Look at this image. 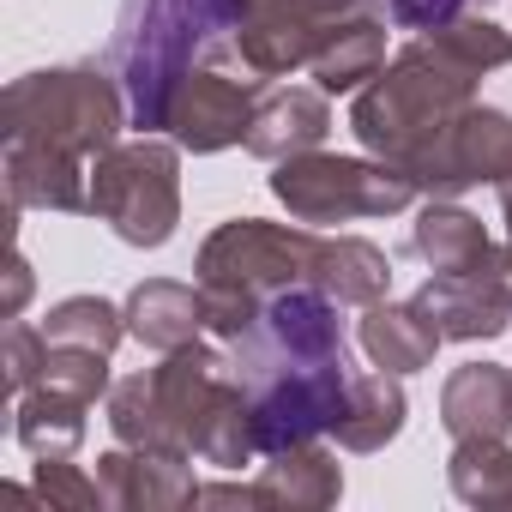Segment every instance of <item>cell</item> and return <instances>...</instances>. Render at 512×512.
Segmentation results:
<instances>
[{
    "label": "cell",
    "mask_w": 512,
    "mask_h": 512,
    "mask_svg": "<svg viewBox=\"0 0 512 512\" xmlns=\"http://www.w3.org/2000/svg\"><path fill=\"white\" fill-rule=\"evenodd\" d=\"M7 205L13 211H85L91 205V163L55 157L43 145H7Z\"/></svg>",
    "instance_id": "17"
},
{
    "label": "cell",
    "mask_w": 512,
    "mask_h": 512,
    "mask_svg": "<svg viewBox=\"0 0 512 512\" xmlns=\"http://www.w3.org/2000/svg\"><path fill=\"white\" fill-rule=\"evenodd\" d=\"M476 67L458 61L440 37H416L392 67H380L350 109V127L362 139L368 157L398 163L428 199H440V175H446V145L452 127L464 121V109L476 103Z\"/></svg>",
    "instance_id": "1"
},
{
    "label": "cell",
    "mask_w": 512,
    "mask_h": 512,
    "mask_svg": "<svg viewBox=\"0 0 512 512\" xmlns=\"http://www.w3.org/2000/svg\"><path fill=\"white\" fill-rule=\"evenodd\" d=\"M85 398L61 392V386H31L13 398V434L31 458H73L85 446Z\"/></svg>",
    "instance_id": "20"
},
{
    "label": "cell",
    "mask_w": 512,
    "mask_h": 512,
    "mask_svg": "<svg viewBox=\"0 0 512 512\" xmlns=\"http://www.w3.org/2000/svg\"><path fill=\"white\" fill-rule=\"evenodd\" d=\"M253 494H260V506H302V512H320V506H338L344 470H338V458H332L320 440H302V446L266 452L260 476H253Z\"/></svg>",
    "instance_id": "16"
},
{
    "label": "cell",
    "mask_w": 512,
    "mask_h": 512,
    "mask_svg": "<svg viewBox=\"0 0 512 512\" xmlns=\"http://www.w3.org/2000/svg\"><path fill=\"white\" fill-rule=\"evenodd\" d=\"M344 302H332L326 290L314 284H296V290H278L260 320H253L241 338H229V368L235 380L253 392L278 374H308V368H332V362H350V338H344V320H338Z\"/></svg>",
    "instance_id": "6"
},
{
    "label": "cell",
    "mask_w": 512,
    "mask_h": 512,
    "mask_svg": "<svg viewBox=\"0 0 512 512\" xmlns=\"http://www.w3.org/2000/svg\"><path fill=\"white\" fill-rule=\"evenodd\" d=\"M121 338H127V308H115L103 296H67L43 314V344H73V350L115 356Z\"/></svg>",
    "instance_id": "26"
},
{
    "label": "cell",
    "mask_w": 512,
    "mask_h": 512,
    "mask_svg": "<svg viewBox=\"0 0 512 512\" xmlns=\"http://www.w3.org/2000/svg\"><path fill=\"white\" fill-rule=\"evenodd\" d=\"M43 356H49L43 326H7V386H13V398L43 380Z\"/></svg>",
    "instance_id": "28"
},
{
    "label": "cell",
    "mask_w": 512,
    "mask_h": 512,
    "mask_svg": "<svg viewBox=\"0 0 512 512\" xmlns=\"http://www.w3.org/2000/svg\"><path fill=\"white\" fill-rule=\"evenodd\" d=\"M320 290L344 308H368L392 290V260L362 241V235H326V260H320Z\"/></svg>",
    "instance_id": "23"
},
{
    "label": "cell",
    "mask_w": 512,
    "mask_h": 512,
    "mask_svg": "<svg viewBox=\"0 0 512 512\" xmlns=\"http://www.w3.org/2000/svg\"><path fill=\"white\" fill-rule=\"evenodd\" d=\"M380 67H386V19L380 13H350V19L332 25V37L320 43L308 73L332 97V91H362Z\"/></svg>",
    "instance_id": "21"
},
{
    "label": "cell",
    "mask_w": 512,
    "mask_h": 512,
    "mask_svg": "<svg viewBox=\"0 0 512 512\" xmlns=\"http://www.w3.org/2000/svg\"><path fill=\"white\" fill-rule=\"evenodd\" d=\"M205 332V296L199 284H175V278H145L127 296V338H139L145 350H187Z\"/></svg>",
    "instance_id": "18"
},
{
    "label": "cell",
    "mask_w": 512,
    "mask_h": 512,
    "mask_svg": "<svg viewBox=\"0 0 512 512\" xmlns=\"http://www.w3.org/2000/svg\"><path fill=\"white\" fill-rule=\"evenodd\" d=\"M37 500L91 512V506H103V482L97 476H79L67 458H37Z\"/></svg>",
    "instance_id": "27"
},
{
    "label": "cell",
    "mask_w": 512,
    "mask_h": 512,
    "mask_svg": "<svg viewBox=\"0 0 512 512\" xmlns=\"http://www.w3.org/2000/svg\"><path fill=\"white\" fill-rule=\"evenodd\" d=\"M440 422L452 440H506L512 434V368L464 362L440 392Z\"/></svg>",
    "instance_id": "13"
},
{
    "label": "cell",
    "mask_w": 512,
    "mask_h": 512,
    "mask_svg": "<svg viewBox=\"0 0 512 512\" xmlns=\"http://www.w3.org/2000/svg\"><path fill=\"white\" fill-rule=\"evenodd\" d=\"M332 133V109H326V91H308V85H266L260 103H253V121H247V151L266 157V163H284V157H302V151H320V139Z\"/></svg>",
    "instance_id": "12"
},
{
    "label": "cell",
    "mask_w": 512,
    "mask_h": 512,
    "mask_svg": "<svg viewBox=\"0 0 512 512\" xmlns=\"http://www.w3.org/2000/svg\"><path fill=\"white\" fill-rule=\"evenodd\" d=\"M127 247H163L181 223V145L163 133H139L109 145L91 163V205Z\"/></svg>",
    "instance_id": "5"
},
{
    "label": "cell",
    "mask_w": 512,
    "mask_h": 512,
    "mask_svg": "<svg viewBox=\"0 0 512 512\" xmlns=\"http://www.w3.org/2000/svg\"><path fill=\"white\" fill-rule=\"evenodd\" d=\"M151 386L187 458L217 464V470H241L260 458V446H253V398L235 380L229 350H211V344L169 350L163 368H151Z\"/></svg>",
    "instance_id": "4"
},
{
    "label": "cell",
    "mask_w": 512,
    "mask_h": 512,
    "mask_svg": "<svg viewBox=\"0 0 512 512\" xmlns=\"http://www.w3.org/2000/svg\"><path fill=\"white\" fill-rule=\"evenodd\" d=\"M109 434H115V446H139V452H175V458H187L181 440H175V428H169V416H163V404H157L151 374H127V380L109 386Z\"/></svg>",
    "instance_id": "24"
},
{
    "label": "cell",
    "mask_w": 512,
    "mask_h": 512,
    "mask_svg": "<svg viewBox=\"0 0 512 512\" xmlns=\"http://www.w3.org/2000/svg\"><path fill=\"white\" fill-rule=\"evenodd\" d=\"M260 79H235L229 67H193L181 79V91L169 97V121L163 133L193 151V157H211V151H229L247 139V121H253V103H260Z\"/></svg>",
    "instance_id": "10"
},
{
    "label": "cell",
    "mask_w": 512,
    "mask_h": 512,
    "mask_svg": "<svg viewBox=\"0 0 512 512\" xmlns=\"http://www.w3.org/2000/svg\"><path fill=\"white\" fill-rule=\"evenodd\" d=\"M482 181H494V187L512 181V115L470 103L464 121L452 127V145H446L440 199H458L464 187H482Z\"/></svg>",
    "instance_id": "14"
},
{
    "label": "cell",
    "mask_w": 512,
    "mask_h": 512,
    "mask_svg": "<svg viewBox=\"0 0 512 512\" xmlns=\"http://www.w3.org/2000/svg\"><path fill=\"white\" fill-rule=\"evenodd\" d=\"M350 374H356L350 362H332V368L278 374L266 386H253L247 398H253V446H260V458L332 434L350 404Z\"/></svg>",
    "instance_id": "8"
},
{
    "label": "cell",
    "mask_w": 512,
    "mask_h": 512,
    "mask_svg": "<svg viewBox=\"0 0 512 512\" xmlns=\"http://www.w3.org/2000/svg\"><path fill=\"white\" fill-rule=\"evenodd\" d=\"M320 260H326V235L308 223H266V217H229L205 235L199 247V296H205V332L223 344L241 338L260 308L278 290L314 284L320 290Z\"/></svg>",
    "instance_id": "2"
},
{
    "label": "cell",
    "mask_w": 512,
    "mask_h": 512,
    "mask_svg": "<svg viewBox=\"0 0 512 512\" xmlns=\"http://www.w3.org/2000/svg\"><path fill=\"white\" fill-rule=\"evenodd\" d=\"M127 91L109 67H49L25 73L0 97V139L7 145H43L73 163H97L109 145H121L127 127Z\"/></svg>",
    "instance_id": "3"
},
{
    "label": "cell",
    "mask_w": 512,
    "mask_h": 512,
    "mask_svg": "<svg viewBox=\"0 0 512 512\" xmlns=\"http://www.w3.org/2000/svg\"><path fill=\"white\" fill-rule=\"evenodd\" d=\"M446 482L464 506L506 512L512 506V446L506 440H452Z\"/></svg>",
    "instance_id": "25"
},
{
    "label": "cell",
    "mask_w": 512,
    "mask_h": 512,
    "mask_svg": "<svg viewBox=\"0 0 512 512\" xmlns=\"http://www.w3.org/2000/svg\"><path fill=\"white\" fill-rule=\"evenodd\" d=\"M404 416H410V398H404L398 374H386V368L350 374V404H344L332 440H338L344 452H380L386 440H398Z\"/></svg>",
    "instance_id": "19"
},
{
    "label": "cell",
    "mask_w": 512,
    "mask_h": 512,
    "mask_svg": "<svg viewBox=\"0 0 512 512\" xmlns=\"http://www.w3.org/2000/svg\"><path fill=\"white\" fill-rule=\"evenodd\" d=\"M416 302L434 314L440 338L476 344V338H500L512 326V235L488 253V260L464 266V272H434Z\"/></svg>",
    "instance_id": "9"
},
{
    "label": "cell",
    "mask_w": 512,
    "mask_h": 512,
    "mask_svg": "<svg viewBox=\"0 0 512 512\" xmlns=\"http://www.w3.org/2000/svg\"><path fill=\"white\" fill-rule=\"evenodd\" d=\"M278 205L296 223H356V217H392L404 211L422 187L386 163V157H332V151H302L284 157L272 175Z\"/></svg>",
    "instance_id": "7"
},
{
    "label": "cell",
    "mask_w": 512,
    "mask_h": 512,
    "mask_svg": "<svg viewBox=\"0 0 512 512\" xmlns=\"http://www.w3.org/2000/svg\"><path fill=\"white\" fill-rule=\"evenodd\" d=\"M500 217H506V235H512V181H500Z\"/></svg>",
    "instance_id": "30"
},
{
    "label": "cell",
    "mask_w": 512,
    "mask_h": 512,
    "mask_svg": "<svg viewBox=\"0 0 512 512\" xmlns=\"http://www.w3.org/2000/svg\"><path fill=\"white\" fill-rule=\"evenodd\" d=\"M193 458L175 452H139V446H115L97 458V482H103V506L115 512H175L199 500V482L187 470Z\"/></svg>",
    "instance_id": "11"
},
{
    "label": "cell",
    "mask_w": 512,
    "mask_h": 512,
    "mask_svg": "<svg viewBox=\"0 0 512 512\" xmlns=\"http://www.w3.org/2000/svg\"><path fill=\"white\" fill-rule=\"evenodd\" d=\"M356 344H362V356L374 368L404 380V374L428 368L446 338H440V326H434V314L422 302H368V314L356 326Z\"/></svg>",
    "instance_id": "15"
},
{
    "label": "cell",
    "mask_w": 512,
    "mask_h": 512,
    "mask_svg": "<svg viewBox=\"0 0 512 512\" xmlns=\"http://www.w3.org/2000/svg\"><path fill=\"white\" fill-rule=\"evenodd\" d=\"M7 278H13V290H7V320H19V314H25V296H31V266H25V253H13Z\"/></svg>",
    "instance_id": "29"
},
{
    "label": "cell",
    "mask_w": 512,
    "mask_h": 512,
    "mask_svg": "<svg viewBox=\"0 0 512 512\" xmlns=\"http://www.w3.org/2000/svg\"><path fill=\"white\" fill-rule=\"evenodd\" d=\"M410 253H416L422 266H434V272H464V266L488 260L494 241H488V229H482L464 205L428 199V205L416 211V223H410Z\"/></svg>",
    "instance_id": "22"
}]
</instances>
